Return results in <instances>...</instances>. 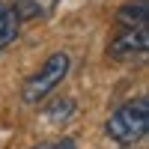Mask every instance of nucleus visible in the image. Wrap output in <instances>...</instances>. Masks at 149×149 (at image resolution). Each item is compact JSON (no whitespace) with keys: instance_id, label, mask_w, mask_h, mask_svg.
I'll return each mask as SVG.
<instances>
[{"instance_id":"3","label":"nucleus","mask_w":149,"mask_h":149,"mask_svg":"<svg viewBox=\"0 0 149 149\" xmlns=\"http://www.w3.org/2000/svg\"><path fill=\"white\" fill-rule=\"evenodd\" d=\"M69 69H72V57L66 51H54L27 81L21 84V102L24 104H39V102H45V98L69 78Z\"/></svg>"},{"instance_id":"1","label":"nucleus","mask_w":149,"mask_h":149,"mask_svg":"<svg viewBox=\"0 0 149 149\" xmlns=\"http://www.w3.org/2000/svg\"><path fill=\"white\" fill-rule=\"evenodd\" d=\"M149 51V0H125L113 12V33L107 39V57L116 63L140 60Z\"/></svg>"},{"instance_id":"5","label":"nucleus","mask_w":149,"mask_h":149,"mask_svg":"<svg viewBox=\"0 0 149 149\" xmlns=\"http://www.w3.org/2000/svg\"><path fill=\"white\" fill-rule=\"evenodd\" d=\"M18 27H21V21L15 15V9H12V3L0 0V54L18 39Z\"/></svg>"},{"instance_id":"2","label":"nucleus","mask_w":149,"mask_h":149,"mask_svg":"<svg viewBox=\"0 0 149 149\" xmlns=\"http://www.w3.org/2000/svg\"><path fill=\"white\" fill-rule=\"evenodd\" d=\"M146 131H149V95L146 93L122 102L113 113L107 116V122H104V134L116 146L140 143L146 137Z\"/></svg>"},{"instance_id":"6","label":"nucleus","mask_w":149,"mask_h":149,"mask_svg":"<svg viewBox=\"0 0 149 149\" xmlns=\"http://www.w3.org/2000/svg\"><path fill=\"white\" fill-rule=\"evenodd\" d=\"M74 110H78L74 98H72V95H63V98H54V102L45 107V116H48V122L60 125V122H66V119L74 116Z\"/></svg>"},{"instance_id":"4","label":"nucleus","mask_w":149,"mask_h":149,"mask_svg":"<svg viewBox=\"0 0 149 149\" xmlns=\"http://www.w3.org/2000/svg\"><path fill=\"white\" fill-rule=\"evenodd\" d=\"M9 3L15 9L18 21H45L57 12L60 0H9Z\"/></svg>"},{"instance_id":"7","label":"nucleus","mask_w":149,"mask_h":149,"mask_svg":"<svg viewBox=\"0 0 149 149\" xmlns=\"http://www.w3.org/2000/svg\"><path fill=\"white\" fill-rule=\"evenodd\" d=\"M48 149H74V140H72V137H60L57 143H51Z\"/></svg>"}]
</instances>
